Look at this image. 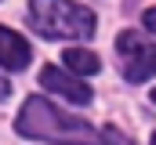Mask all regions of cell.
<instances>
[{
    "mask_svg": "<svg viewBox=\"0 0 156 145\" xmlns=\"http://www.w3.org/2000/svg\"><path fill=\"white\" fill-rule=\"evenodd\" d=\"M7 94H11V83H7V80H4V76H0V102H4V98H7Z\"/></svg>",
    "mask_w": 156,
    "mask_h": 145,
    "instance_id": "9c48e42d",
    "label": "cell"
},
{
    "mask_svg": "<svg viewBox=\"0 0 156 145\" xmlns=\"http://www.w3.org/2000/svg\"><path fill=\"white\" fill-rule=\"evenodd\" d=\"M40 83L47 87V91H55V94H62V98H69L73 105H87L94 94H91V87L80 80V76H73V72H62L58 65H44L40 69Z\"/></svg>",
    "mask_w": 156,
    "mask_h": 145,
    "instance_id": "277c9868",
    "label": "cell"
},
{
    "mask_svg": "<svg viewBox=\"0 0 156 145\" xmlns=\"http://www.w3.org/2000/svg\"><path fill=\"white\" fill-rule=\"evenodd\" d=\"M105 138H109L113 145H134L131 138H123V131H116V127H105Z\"/></svg>",
    "mask_w": 156,
    "mask_h": 145,
    "instance_id": "52a82bcc",
    "label": "cell"
},
{
    "mask_svg": "<svg viewBox=\"0 0 156 145\" xmlns=\"http://www.w3.org/2000/svg\"><path fill=\"white\" fill-rule=\"evenodd\" d=\"M29 22L40 36L51 40H87L94 36V11L73 0H29Z\"/></svg>",
    "mask_w": 156,
    "mask_h": 145,
    "instance_id": "7a4b0ae2",
    "label": "cell"
},
{
    "mask_svg": "<svg viewBox=\"0 0 156 145\" xmlns=\"http://www.w3.org/2000/svg\"><path fill=\"white\" fill-rule=\"evenodd\" d=\"M62 62L69 65V72H76V76H91V72L102 69V58L94 51H87V47H69L62 55Z\"/></svg>",
    "mask_w": 156,
    "mask_h": 145,
    "instance_id": "8992f818",
    "label": "cell"
},
{
    "mask_svg": "<svg viewBox=\"0 0 156 145\" xmlns=\"http://www.w3.org/2000/svg\"><path fill=\"white\" fill-rule=\"evenodd\" d=\"M120 51V69L127 76V83H145L149 76H156V44H149L142 33L123 29L116 36Z\"/></svg>",
    "mask_w": 156,
    "mask_h": 145,
    "instance_id": "3957f363",
    "label": "cell"
},
{
    "mask_svg": "<svg viewBox=\"0 0 156 145\" xmlns=\"http://www.w3.org/2000/svg\"><path fill=\"white\" fill-rule=\"evenodd\" d=\"M145 29H153V33H156V7L145 11Z\"/></svg>",
    "mask_w": 156,
    "mask_h": 145,
    "instance_id": "ba28073f",
    "label": "cell"
},
{
    "mask_svg": "<svg viewBox=\"0 0 156 145\" xmlns=\"http://www.w3.org/2000/svg\"><path fill=\"white\" fill-rule=\"evenodd\" d=\"M153 102H156V91H153Z\"/></svg>",
    "mask_w": 156,
    "mask_h": 145,
    "instance_id": "8fae6325",
    "label": "cell"
},
{
    "mask_svg": "<svg viewBox=\"0 0 156 145\" xmlns=\"http://www.w3.org/2000/svg\"><path fill=\"white\" fill-rule=\"evenodd\" d=\"M149 145H156V131H153V138H149Z\"/></svg>",
    "mask_w": 156,
    "mask_h": 145,
    "instance_id": "30bf717a",
    "label": "cell"
},
{
    "mask_svg": "<svg viewBox=\"0 0 156 145\" xmlns=\"http://www.w3.org/2000/svg\"><path fill=\"white\" fill-rule=\"evenodd\" d=\"M29 58H33V51H29L26 36L11 33L7 26H0V65L11 69V72H18V69L29 65Z\"/></svg>",
    "mask_w": 156,
    "mask_h": 145,
    "instance_id": "5b68a950",
    "label": "cell"
},
{
    "mask_svg": "<svg viewBox=\"0 0 156 145\" xmlns=\"http://www.w3.org/2000/svg\"><path fill=\"white\" fill-rule=\"evenodd\" d=\"M15 131L22 138H40V142H58V145H105V134H98L87 120L69 116L47 98H26V105L15 120Z\"/></svg>",
    "mask_w": 156,
    "mask_h": 145,
    "instance_id": "6da1fadb",
    "label": "cell"
}]
</instances>
